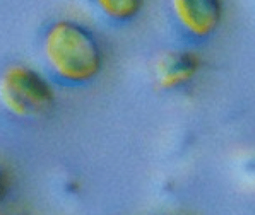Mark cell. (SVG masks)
<instances>
[{"mask_svg":"<svg viewBox=\"0 0 255 215\" xmlns=\"http://www.w3.org/2000/svg\"><path fill=\"white\" fill-rule=\"evenodd\" d=\"M48 67L61 80L88 83L101 72L103 54L95 36L74 21L62 19L50 25L43 40Z\"/></svg>","mask_w":255,"mask_h":215,"instance_id":"1","label":"cell"},{"mask_svg":"<svg viewBox=\"0 0 255 215\" xmlns=\"http://www.w3.org/2000/svg\"><path fill=\"white\" fill-rule=\"evenodd\" d=\"M0 98L9 113L18 117H37L54 104L50 84L33 69L21 64L8 66L0 79Z\"/></svg>","mask_w":255,"mask_h":215,"instance_id":"2","label":"cell"},{"mask_svg":"<svg viewBox=\"0 0 255 215\" xmlns=\"http://www.w3.org/2000/svg\"><path fill=\"white\" fill-rule=\"evenodd\" d=\"M174 13L185 31L194 37H204L214 29L219 7L210 0H180L173 4Z\"/></svg>","mask_w":255,"mask_h":215,"instance_id":"3","label":"cell"},{"mask_svg":"<svg viewBox=\"0 0 255 215\" xmlns=\"http://www.w3.org/2000/svg\"><path fill=\"white\" fill-rule=\"evenodd\" d=\"M195 67V61L188 55L164 54L155 63L156 83L163 88H174L190 77Z\"/></svg>","mask_w":255,"mask_h":215,"instance_id":"4","label":"cell"},{"mask_svg":"<svg viewBox=\"0 0 255 215\" xmlns=\"http://www.w3.org/2000/svg\"><path fill=\"white\" fill-rule=\"evenodd\" d=\"M98 4L105 14L116 20H128L134 17L141 7L138 0H101Z\"/></svg>","mask_w":255,"mask_h":215,"instance_id":"5","label":"cell"}]
</instances>
